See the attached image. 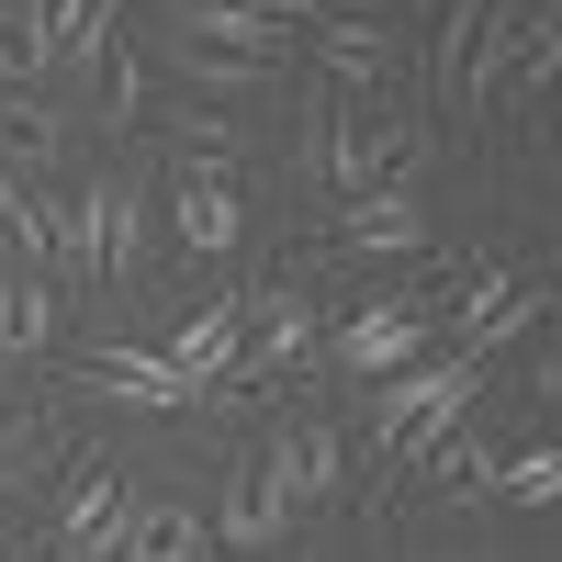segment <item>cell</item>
<instances>
[{"instance_id": "6da1fadb", "label": "cell", "mask_w": 562, "mask_h": 562, "mask_svg": "<svg viewBox=\"0 0 562 562\" xmlns=\"http://www.w3.org/2000/svg\"><path fill=\"white\" fill-rule=\"evenodd\" d=\"M473 394H484V360H416V371H394V383L371 394V450L383 461H428L461 416H473Z\"/></svg>"}, {"instance_id": "7a4b0ae2", "label": "cell", "mask_w": 562, "mask_h": 562, "mask_svg": "<svg viewBox=\"0 0 562 562\" xmlns=\"http://www.w3.org/2000/svg\"><path fill=\"white\" fill-rule=\"evenodd\" d=\"M169 45H203V57H237V68H281L293 23H270V0H180L169 12Z\"/></svg>"}, {"instance_id": "3957f363", "label": "cell", "mask_w": 562, "mask_h": 562, "mask_svg": "<svg viewBox=\"0 0 562 562\" xmlns=\"http://www.w3.org/2000/svg\"><path fill=\"white\" fill-rule=\"evenodd\" d=\"M304 349H315L304 293H248V338H237V360H225V383H237V394H270Z\"/></svg>"}, {"instance_id": "277c9868", "label": "cell", "mask_w": 562, "mask_h": 562, "mask_svg": "<svg viewBox=\"0 0 562 562\" xmlns=\"http://www.w3.org/2000/svg\"><path fill=\"white\" fill-rule=\"evenodd\" d=\"M124 529V461H79L68 495H57V540H45V562H102Z\"/></svg>"}, {"instance_id": "5b68a950", "label": "cell", "mask_w": 562, "mask_h": 562, "mask_svg": "<svg viewBox=\"0 0 562 562\" xmlns=\"http://www.w3.org/2000/svg\"><path fill=\"white\" fill-rule=\"evenodd\" d=\"M416 349H428V315L416 304H371V315H349L338 338H326V360H338L349 383H394V371H416Z\"/></svg>"}, {"instance_id": "8992f818", "label": "cell", "mask_w": 562, "mask_h": 562, "mask_svg": "<svg viewBox=\"0 0 562 562\" xmlns=\"http://www.w3.org/2000/svg\"><path fill=\"white\" fill-rule=\"evenodd\" d=\"M281 529H293V484L270 473V450H237L225 506H214V540H225V551H270Z\"/></svg>"}, {"instance_id": "52a82bcc", "label": "cell", "mask_w": 562, "mask_h": 562, "mask_svg": "<svg viewBox=\"0 0 562 562\" xmlns=\"http://www.w3.org/2000/svg\"><path fill=\"white\" fill-rule=\"evenodd\" d=\"M113 562H214V518L180 495H135L113 529Z\"/></svg>"}, {"instance_id": "ba28073f", "label": "cell", "mask_w": 562, "mask_h": 562, "mask_svg": "<svg viewBox=\"0 0 562 562\" xmlns=\"http://www.w3.org/2000/svg\"><path fill=\"white\" fill-rule=\"evenodd\" d=\"M68 383L113 394V405H192V394H203V383H180V360H169V349H90Z\"/></svg>"}, {"instance_id": "9c48e42d", "label": "cell", "mask_w": 562, "mask_h": 562, "mask_svg": "<svg viewBox=\"0 0 562 562\" xmlns=\"http://www.w3.org/2000/svg\"><path fill=\"white\" fill-rule=\"evenodd\" d=\"M45 270L79 281V293H102V270H113V180L57 203V248H45Z\"/></svg>"}, {"instance_id": "30bf717a", "label": "cell", "mask_w": 562, "mask_h": 562, "mask_svg": "<svg viewBox=\"0 0 562 562\" xmlns=\"http://www.w3.org/2000/svg\"><path fill=\"white\" fill-rule=\"evenodd\" d=\"M540 315V293L518 270H473V293H461V326H450V360H484L495 338H518V326Z\"/></svg>"}, {"instance_id": "8fae6325", "label": "cell", "mask_w": 562, "mask_h": 562, "mask_svg": "<svg viewBox=\"0 0 562 562\" xmlns=\"http://www.w3.org/2000/svg\"><path fill=\"white\" fill-rule=\"evenodd\" d=\"M338 248H360V259H416V248H428V203H416V192H360V203L338 214Z\"/></svg>"}, {"instance_id": "7c38bea8", "label": "cell", "mask_w": 562, "mask_h": 562, "mask_svg": "<svg viewBox=\"0 0 562 562\" xmlns=\"http://www.w3.org/2000/svg\"><path fill=\"white\" fill-rule=\"evenodd\" d=\"M270 473L293 484V506H304V495H338V484H349V439L326 428V416H304V428L270 439Z\"/></svg>"}, {"instance_id": "4fadbf2b", "label": "cell", "mask_w": 562, "mask_h": 562, "mask_svg": "<svg viewBox=\"0 0 562 562\" xmlns=\"http://www.w3.org/2000/svg\"><path fill=\"white\" fill-rule=\"evenodd\" d=\"M237 338H248V293H214L192 326H180V349H169V360H180V383H203V394H214V383H225V360H237Z\"/></svg>"}, {"instance_id": "5bb4252c", "label": "cell", "mask_w": 562, "mask_h": 562, "mask_svg": "<svg viewBox=\"0 0 562 562\" xmlns=\"http://www.w3.org/2000/svg\"><path fill=\"white\" fill-rule=\"evenodd\" d=\"M113 23H124V0H45V68H102V45H113Z\"/></svg>"}, {"instance_id": "9a60e30c", "label": "cell", "mask_w": 562, "mask_h": 562, "mask_svg": "<svg viewBox=\"0 0 562 562\" xmlns=\"http://www.w3.org/2000/svg\"><path fill=\"white\" fill-rule=\"evenodd\" d=\"M45 338H57V270H34V259H12V270H0V349H45Z\"/></svg>"}, {"instance_id": "2e32d148", "label": "cell", "mask_w": 562, "mask_h": 562, "mask_svg": "<svg viewBox=\"0 0 562 562\" xmlns=\"http://www.w3.org/2000/svg\"><path fill=\"white\" fill-rule=\"evenodd\" d=\"M237 225H248V214H237V180H225V169L203 158L192 180H180V248H203V259H225V248H237Z\"/></svg>"}, {"instance_id": "e0dca14e", "label": "cell", "mask_w": 562, "mask_h": 562, "mask_svg": "<svg viewBox=\"0 0 562 562\" xmlns=\"http://www.w3.org/2000/svg\"><path fill=\"white\" fill-rule=\"evenodd\" d=\"M495 461H506V450H495V439L473 428V416H461V428H450V439H439L428 461H416V473H428L439 495H495Z\"/></svg>"}, {"instance_id": "ac0fdd59", "label": "cell", "mask_w": 562, "mask_h": 562, "mask_svg": "<svg viewBox=\"0 0 562 562\" xmlns=\"http://www.w3.org/2000/svg\"><path fill=\"white\" fill-rule=\"evenodd\" d=\"M147 102H158V57L147 45H102V124H147Z\"/></svg>"}, {"instance_id": "d6986e66", "label": "cell", "mask_w": 562, "mask_h": 562, "mask_svg": "<svg viewBox=\"0 0 562 562\" xmlns=\"http://www.w3.org/2000/svg\"><path fill=\"white\" fill-rule=\"evenodd\" d=\"M0 147H12V158H57V147H68V124L45 113L34 90H0Z\"/></svg>"}, {"instance_id": "ffe728a7", "label": "cell", "mask_w": 562, "mask_h": 562, "mask_svg": "<svg viewBox=\"0 0 562 562\" xmlns=\"http://www.w3.org/2000/svg\"><path fill=\"white\" fill-rule=\"evenodd\" d=\"M147 281V203L113 180V270H102V293H135Z\"/></svg>"}, {"instance_id": "44dd1931", "label": "cell", "mask_w": 562, "mask_h": 562, "mask_svg": "<svg viewBox=\"0 0 562 562\" xmlns=\"http://www.w3.org/2000/svg\"><path fill=\"white\" fill-rule=\"evenodd\" d=\"M495 495L506 506H562V450H506L495 461Z\"/></svg>"}, {"instance_id": "7402d4cb", "label": "cell", "mask_w": 562, "mask_h": 562, "mask_svg": "<svg viewBox=\"0 0 562 562\" xmlns=\"http://www.w3.org/2000/svg\"><path fill=\"white\" fill-rule=\"evenodd\" d=\"M315 45H326V79H371V68H383V34H371V23H315Z\"/></svg>"}, {"instance_id": "603a6c76", "label": "cell", "mask_w": 562, "mask_h": 562, "mask_svg": "<svg viewBox=\"0 0 562 562\" xmlns=\"http://www.w3.org/2000/svg\"><path fill=\"white\" fill-rule=\"evenodd\" d=\"M34 450H45L34 428H23V439H0V506H12V484H23V461H34Z\"/></svg>"}, {"instance_id": "cb8c5ba5", "label": "cell", "mask_w": 562, "mask_h": 562, "mask_svg": "<svg viewBox=\"0 0 562 562\" xmlns=\"http://www.w3.org/2000/svg\"><path fill=\"white\" fill-rule=\"evenodd\" d=\"M270 23H293V34H304V23H338V12H326V0H270Z\"/></svg>"}, {"instance_id": "d4e9b609", "label": "cell", "mask_w": 562, "mask_h": 562, "mask_svg": "<svg viewBox=\"0 0 562 562\" xmlns=\"http://www.w3.org/2000/svg\"><path fill=\"white\" fill-rule=\"evenodd\" d=\"M540 315H551V326H562V281H551V293H540Z\"/></svg>"}]
</instances>
